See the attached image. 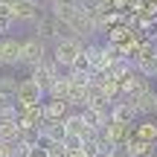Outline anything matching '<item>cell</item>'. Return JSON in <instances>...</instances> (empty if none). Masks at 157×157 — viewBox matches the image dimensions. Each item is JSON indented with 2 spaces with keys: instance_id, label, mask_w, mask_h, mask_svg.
Listing matches in <instances>:
<instances>
[{
  "instance_id": "6da1fadb",
  "label": "cell",
  "mask_w": 157,
  "mask_h": 157,
  "mask_svg": "<svg viewBox=\"0 0 157 157\" xmlns=\"http://www.w3.org/2000/svg\"><path fill=\"white\" fill-rule=\"evenodd\" d=\"M84 47H87V41L76 38V35L61 38V41H56V44H52V61H56L58 67H64V70H73L76 64L82 61Z\"/></svg>"
},
{
  "instance_id": "7a4b0ae2",
  "label": "cell",
  "mask_w": 157,
  "mask_h": 157,
  "mask_svg": "<svg viewBox=\"0 0 157 157\" xmlns=\"http://www.w3.org/2000/svg\"><path fill=\"white\" fill-rule=\"evenodd\" d=\"M9 12H12L15 26H32V23L44 15L41 0H12V3H9Z\"/></svg>"
},
{
  "instance_id": "3957f363",
  "label": "cell",
  "mask_w": 157,
  "mask_h": 157,
  "mask_svg": "<svg viewBox=\"0 0 157 157\" xmlns=\"http://www.w3.org/2000/svg\"><path fill=\"white\" fill-rule=\"evenodd\" d=\"M50 56H52V50H50V44H47L44 38H38V35L23 38V64H26L29 70L38 67V64H44Z\"/></svg>"
},
{
  "instance_id": "277c9868",
  "label": "cell",
  "mask_w": 157,
  "mask_h": 157,
  "mask_svg": "<svg viewBox=\"0 0 157 157\" xmlns=\"http://www.w3.org/2000/svg\"><path fill=\"white\" fill-rule=\"evenodd\" d=\"M44 96H47V90L32 76H26L17 84V99L15 102H17V108H35V105H44Z\"/></svg>"
},
{
  "instance_id": "5b68a950",
  "label": "cell",
  "mask_w": 157,
  "mask_h": 157,
  "mask_svg": "<svg viewBox=\"0 0 157 157\" xmlns=\"http://www.w3.org/2000/svg\"><path fill=\"white\" fill-rule=\"evenodd\" d=\"M23 64V38H0V67H17Z\"/></svg>"
},
{
  "instance_id": "8992f818",
  "label": "cell",
  "mask_w": 157,
  "mask_h": 157,
  "mask_svg": "<svg viewBox=\"0 0 157 157\" xmlns=\"http://www.w3.org/2000/svg\"><path fill=\"white\" fill-rule=\"evenodd\" d=\"M64 73H67V70H64V67H58V64L52 61V56L47 58L44 64H38V67H32V70H29V76H32V78H35V82H38L44 90H50V87H52V82H56L58 76H64Z\"/></svg>"
},
{
  "instance_id": "52a82bcc",
  "label": "cell",
  "mask_w": 157,
  "mask_h": 157,
  "mask_svg": "<svg viewBox=\"0 0 157 157\" xmlns=\"http://www.w3.org/2000/svg\"><path fill=\"white\" fill-rule=\"evenodd\" d=\"M119 90H122V99H134V96H140V93H146V90H151V84H148V78L146 76H140L134 70V73H128L119 82Z\"/></svg>"
},
{
  "instance_id": "ba28073f",
  "label": "cell",
  "mask_w": 157,
  "mask_h": 157,
  "mask_svg": "<svg viewBox=\"0 0 157 157\" xmlns=\"http://www.w3.org/2000/svg\"><path fill=\"white\" fill-rule=\"evenodd\" d=\"M41 111H44V122H64V117L70 113V102L50 99V96H47V102L41 105Z\"/></svg>"
},
{
  "instance_id": "9c48e42d",
  "label": "cell",
  "mask_w": 157,
  "mask_h": 157,
  "mask_svg": "<svg viewBox=\"0 0 157 157\" xmlns=\"http://www.w3.org/2000/svg\"><path fill=\"white\" fill-rule=\"evenodd\" d=\"M111 119L113 122H122V125H134L137 111H134V105H131L128 99H117L111 105Z\"/></svg>"
},
{
  "instance_id": "30bf717a",
  "label": "cell",
  "mask_w": 157,
  "mask_h": 157,
  "mask_svg": "<svg viewBox=\"0 0 157 157\" xmlns=\"http://www.w3.org/2000/svg\"><path fill=\"white\" fill-rule=\"evenodd\" d=\"M131 105H134L137 117H151V113L157 111V90H146V93L134 96V99H128Z\"/></svg>"
},
{
  "instance_id": "8fae6325",
  "label": "cell",
  "mask_w": 157,
  "mask_h": 157,
  "mask_svg": "<svg viewBox=\"0 0 157 157\" xmlns=\"http://www.w3.org/2000/svg\"><path fill=\"white\" fill-rule=\"evenodd\" d=\"M134 137H137V140H143V143H151V146H157V122L146 117V119H143V122L134 128Z\"/></svg>"
},
{
  "instance_id": "7c38bea8",
  "label": "cell",
  "mask_w": 157,
  "mask_h": 157,
  "mask_svg": "<svg viewBox=\"0 0 157 157\" xmlns=\"http://www.w3.org/2000/svg\"><path fill=\"white\" fill-rule=\"evenodd\" d=\"M23 134L21 122H0V143H17Z\"/></svg>"
},
{
  "instance_id": "4fadbf2b",
  "label": "cell",
  "mask_w": 157,
  "mask_h": 157,
  "mask_svg": "<svg viewBox=\"0 0 157 157\" xmlns=\"http://www.w3.org/2000/svg\"><path fill=\"white\" fill-rule=\"evenodd\" d=\"M64 157H87V154H84V151H82V148H70V151H67V154H64Z\"/></svg>"
},
{
  "instance_id": "5bb4252c",
  "label": "cell",
  "mask_w": 157,
  "mask_h": 157,
  "mask_svg": "<svg viewBox=\"0 0 157 157\" xmlns=\"http://www.w3.org/2000/svg\"><path fill=\"white\" fill-rule=\"evenodd\" d=\"M9 3H12V0H0V6H9Z\"/></svg>"
},
{
  "instance_id": "9a60e30c",
  "label": "cell",
  "mask_w": 157,
  "mask_h": 157,
  "mask_svg": "<svg viewBox=\"0 0 157 157\" xmlns=\"http://www.w3.org/2000/svg\"><path fill=\"white\" fill-rule=\"evenodd\" d=\"M146 157H157V151H151V154H146Z\"/></svg>"
},
{
  "instance_id": "2e32d148",
  "label": "cell",
  "mask_w": 157,
  "mask_h": 157,
  "mask_svg": "<svg viewBox=\"0 0 157 157\" xmlns=\"http://www.w3.org/2000/svg\"><path fill=\"white\" fill-rule=\"evenodd\" d=\"M76 3H82V0H76Z\"/></svg>"
},
{
  "instance_id": "e0dca14e",
  "label": "cell",
  "mask_w": 157,
  "mask_h": 157,
  "mask_svg": "<svg viewBox=\"0 0 157 157\" xmlns=\"http://www.w3.org/2000/svg\"><path fill=\"white\" fill-rule=\"evenodd\" d=\"M154 117H157V111H154Z\"/></svg>"
}]
</instances>
